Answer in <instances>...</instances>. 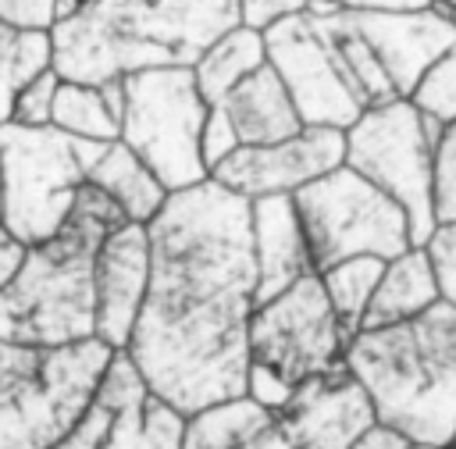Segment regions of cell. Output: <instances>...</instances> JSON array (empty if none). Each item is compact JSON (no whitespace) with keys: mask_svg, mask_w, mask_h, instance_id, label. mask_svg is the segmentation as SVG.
<instances>
[{"mask_svg":"<svg viewBox=\"0 0 456 449\" xmlns=\"http://www.w3.org/2000/svg\"><path fill=\"white\" fill-rule=\"evenodd\" d=\"M114 349L0 342V449H53L89 410Z\"/></svg>","mask_w":456,"mask_h":449,"instance_id":"5","label":"cell"},{"mask_svg":"<svg viewBox=\"0 0 456 449\" xmlns=\"http://www.w3.org/2000/svg\"><path fill=\"white\" fill-rule=\"evenodd\" d=\"M0 21L11 29L50 32L53 25V0H0Z\"/></svg>","mask_w":456,"mask_h":449,"instance_id":"31","label":"cell"},{"mask_svg":"<svg viewBox=\"0 0 456 449\" xmlns=\"http://www.w3.org/2000/svg\"><path fill=\"white\" fill-rule=\"evenodd\" d=\"M424 118H435L438 125L456 121V43L424 68L413 93L406 96Z\"/></svg>","mask_w":456,"mask_h":449,"instance_id":"25","label":"cell"},{"mask_svg":"<svg viewBox=\"0 0 456 449\" xmlns=\"http://www.w3.org/2000/svg\"><path fill=\"white\" fill-rule=\"evenodd\" d=\"M235 150H239V135H235L228 114H224L221 107H210V110H207V121H203V128H200V160H203V167H207V178H210V171H214L221 160H228Z\"/></svg>","mask_w":456,"mask_h":449,"instance_id":"29","label":"cell"},{"mask_svg":"<svg viewBox=\"0 0 456 449\" xmlns=\"http://www.w3.org/2000/svg\"><path fill=\"white\" fill-rule=\"evenodd\" d=\"M385 271V260L378 257H353V260H342L328 271H321V289H324V299L338 321V331L346 339V346L353 342V335L360 331V321H363V310L370 303V292L378 285Z\"/></svg>","mask_w":456,"mask_h":449,"instance_id":"22","label":"cell"},{"mask_svg":"<svg viewBox=\"0 0 456 449\" xmlns=\"http://www.w3.org/2000/svg\"><path fill=\"white\" fill-rule=\"evenodd\" d=\"M317 11H420L428 0H310Z\"/></svg>","mask_w":456,"mask_h":449,"instance_id":"32","label":"cell"},{"mask_svg":"<svg viewBox=\"0 0 456 449\" xmlns=\"http://www.w3.org/2000/svg\"><path fill=\"white\" fill-rule=\"evenodd\" d=\"M292 207L314 274L353 257L392 260L413 246L406 214L346 164L296 189Z\"/></svg>","mask_w":456,"mask_h":449,"instance_id":"10","label":"cell"},{"mask_svg":"<svg viewBox=\"0 0 456 449\" xmlns=\"http://www.w3.org/2000/svg\"><path fill=\"white\" fill-rule=\"evenodd\" d=\"M57 86H61V78L53 75V68H46V71H39L32 82H25V86L14 93L11 121H14V125H25V128H43V125H50V107H53Z\"/></svg>","mask_w":456,"mask_h":449,"instance_id":"27","label":"cell"},{"mask_svg":"<svg viewBox=\"0 0 456 449\" xmlns=\"http://www.w3.org/2000/svg\"><path fill=\"white\" fill-rule=\"evenodd\" d=\"M50 68V32L11 29L0 21V125L11 121L14 93Z\"/></svg>","mask_w":456,"mask_h":449,"instance_id":"24","label":"cell"},{"mask_svg":"<svg viewBox=\"0 0 456 449\" xmlns=\"http://www.w3.org/2000/svg\"><path fill=\"white\" fill-rule=\"evenodd\" d=\"M178 449H289V442L271 410L239 396L185 417Z\"/></svg>","mask_w":456,"mask_h":449,"instance_id":"18","label":"cell"},{"mask_svg":"<svg viewBox=\"0 0 456 449\" xmlns=\"http://www.w3.org/2000/svg\"><path fill=\"white\" fill-rule=\"evenodd\" d=\"M235 25V0H82L50 25V68L78 86L164 64L189 68Z\"/></svg>","mask_w":456,"mask_h":449,"instance_id":"2","label":"cell"},{"mask_svg":"<svg viewBox=\"0 0 456 449\" xmlns=\"http://www.w3.org/2000/svg\"><path fill=\"white\" fill-rule=\"evenodd\" d=\"M431 217L438 224H456V121L442 128L431 157Z\"/></svg>","mask_w":456,"mask_h":449,"instance_id":"26","label":"cell"},{"mask_svg":"<svg viewBox=\"0 0 456 449\" xmlns=\"http://www.w3.org/2000/svg\"><path fill=\"white\" fill-rule=\"evenodd\" d=\"M435 118H424L410 100H392L363 110L346 132L342 164L381 189L410 224V242L424 246L435 232L431 217V157L442 139Z\"/></svg>","mask_w":456,"mask_h":449,"instance_id":"9","label":"cell"},{"mask_svg":"<svg viewBox=\"0 0 456 449\" xmlns=\"http://www.w3.org/2000/svg\"><path fill=\"white\" fill-rule=\"evenodd\" d=\"M121 89L125 107L118 143L128 146L167 192L207 182V167L200 160V128L210 107L196 93L192 68H142L125 75Z\"/></svg>","mask_w":456,"mask_h":449,"instance_id":"8","label":"cell"},{"mask_svg":"<svg viewBox=\"0 0 456 449\" xmlns=\"http://www.w3.org/2000/svg\"><path fill=\"white\" fill-rule=\"evenodd\" d=\"M374 424L431 449L456 438V306L435 303L413 321L356 331L342 353Z\"/></svg>","mask_w":456,"mask_h":449,"instance_id":"3","label":"cell"},{"mask_svg":"<svg viewBox=\"0 0 456 449\" xmlns=\"http://www.w3.org/2000/svg\"><path fill=\"white\" fill-rule=\"evenodd\" d=\"M50 125L71 139H89V143H118V118L103 103L100 86H78V82H61L53 93L50 107Z\"/></svg>","mask_w":456,"mask_h":449,"instance_id":"23","label":"cell"},{"mask_svg":"<svg viewBox=\"0 0 456 449\" xmlns=\"http://www.w3.org/2000/svg\"><path fill=\"white\" fill-rule=\"evenodd\" d=\"M349 449H431V445H417V442H410V438H403V435H395V431L374 424V428H367Z\"/></svg>","mask_w":456,"mask_h":449,"instance_id":"33","label":"cell"},{"mask_svg":"<svg viewBox=\"0 0 456 449\" xmlns=\"http://www.w3.org/2000/svg\"><path fill=\"white\" fill-rule=\"evenodd\" d=\"M264 64H267L264 32L235 25V29L221 32L189 68H192V82H196V93L203 96V103L217 107L246 75H253Z\"/></svg>","mask_w":456,"mask_h":449,"instance_id":"21","label":"cell"},{"mask_svg":"<svg viewBox=\"0 0 456 449\" xmlns=\"http://www.w3.org/2000/svg\"><path fill=\"white\" fill-rule=\"evenodd\" d=\"M217 107L228 114L239 146H271L303 132V121L271 64L246 75Z\"/></svg>","mask_w":456,"mask_h":449,"instance_id":"17","label":"cell"},{"mask_svg":"<svg viewBox=\"0 0 456 449\" xmlns=\"http://www.w3.org/2000/svg\"><path fill=\"white\" fill-rule=\"evenodd\" d=\"M185 417L160 403L132 360L110 356L82 420L53 449H178Z\"/></svg>","mask_w":456,"mask_h":449,"instance_id":"11","label":"cell"},{"mask_svg":"<svg viewBox=\"0 0 456 449\" xmlns=\"http://www.w3.org/2000/svg\"><path fill=\"white\" fill-rule=\"evenodd\" d=\"M428 4H431L435 11H442V14H445L449 7H456V0H428Z\"/></svg>","mask_w":456,"mask_h":449,"instance_id":"35","label":"cell"},{"mask_svg":"<svg viewBox=\"0 0 456 449\" xmlns=\"http://www.w3.org/2000/svg\"><path fill=\"white\" fill-rule=\"evenodd\" d=\"M342 157L346 143L338 128H303L299 135L271 146H239L228 160L210 171V182L242 200L292 196L314 178L335 171Z\"/></svg>","mask_w":456,"mask_h":449,"instance_id":"13","label":"cell"},{"mask_svg":"<svg viewBox=\"0 0 456 449\" xmlns=\"http://www.w3.org/2000/svg\"><path fill=\"white\" fill-rule=\"evenodd\" d=\"M150 282L146 224L125 221L114 228L93 260V339L121 353L135 328Z\"/></svg>","mask_w":456,"mask_h":449,"instance_id":"15","label":"cell"},{"mask_svg":"<svg viewBox=\"0 0 456 449\" xmlns=\"http://www.w3.org/2000/svg\"><path fill=\"white\" fill-rule=\"evenodd\" d=\"M452 445H456V438H452Z\"/></svg>","mask_w":456,"mask_h":449,"instance_id":"38","label":"cell"},{"mask_svg":"<svg viewBox=\"0 0 456 449\" xmlns=\"http://www.w3.org/2000/svg\"><path fill=\"white\" fill-rule=\"evenodd\" d=\"M110 143L71 139L53 125L25 128L14 121L0 125V228L21 246L50 239L89 171Z\"/></svg>","mask_w":456,"mask_h":449,"instance_id":"6","label":"cell"},{"mask_svg":"<svg viewBox=\"0 0 456 449\" xmlns=\"http://www.w3.org/2000/svg\"><path fill=\"white\" fill-rule=\"evenodd\" d=\"M89 185H96L132 224H150L157 217V210L164 207V200L171 196L153 175L150 167L121 143H110L103 150V157L96 160V167L86 178Z\"/></svg>","mask_w":456,"mask_h":449,"instance_id":"20","label":"cell"},{"mask_svg":"<svg viewBox=\"0 0 456 449\" xmlns=\"http://www.w3.org/2000/svg\"><path fill=\"white\" fill-rule=\"evenodd\" d=\"M438 299L442 296H438L435 267H431L424 246H410L406 253L385 260V271H381V278L370 292V303L363 310L360 331L413 321L424 310H431Z\"/></svg>","mask_w":456,"mask_h":449,"instance_id":"19","label":"cell"},{"mask_svg":"<svg viewBox=\"0 0 456 449\" xmlns=\"http://www.w3.org/2000/svg\"><path fill=\"white\" fill-rule=\"evenodd\" d=\"M150 282L125 356L146 388L192 417L246 396V331L256 310L249 200L200 182L146 224Z\"/></svg>","mask_w":456,"mask_h":449,"instance_id":"1","label":"cell"},{"mask_svg":"<svg viewBox=\"0 0 456 449\" xmlns=\"http://www.w3.org/2000/svg\"><path fill=\"white\" fill-rule=\"evenodd\" d=\"M267 64L281 78L303 128H338L346 132L360 114V100L349 93L331 50L324 46L314 14L281 18L264 32Z\"/></svg>","mask_w":456,"mask_h":449,"instance_id":"12","label":"cell"},{"mask_svg":"<svg viewBox=\"0 0 456 449\" xmlns=\"http://www.w3.org/2000/svg\"><path fill=\"white\" fill-rule=\"evenodd\" d=\"M424 253L435 267V282H438V296L442 303L456 306V224H438L428 242Z\"/></svg>","mask_w":456,"mask_h":449,"instance_id":"28","label":"cell"},{"mask_svg":"<svg viewBox=\"0 0 456 449\" xmlns=\"http://www.w3.org/2000/svg\"><path fill=\"white\" fill-rule=\"evenodd\" d=\"M271 413L289 449H349L367 428H374V410L346 363L296 385Z\"/></svg>","mask_w":456,"mask_h":449,"instance_id":"14","label":"cell"},{"mask_svg":"<svg viewBox=\"0 0 456 449\" xmlns=\"http://www.w3.org/2000/svg\"><path fill=\"white\" fill-rule=\"evenodd\" d=\"M25 249L28 246H21L14 235H7L4 228H0V292L11 285V278L18 274V267H21V260H25Z\"/></svg>","mask_w":456,"mask_h":449,"instance_id":"34","label":"cell"},{"mask_svg":"<svg viewBox=\"0 0 456 449\" xmlns=\"http://www.w3.org/2000/svg\"><path fill=\"white\" fill-rule=\"evenodd\" d=\"M445 18H449V25L456 29V7H449V11H445Z\"/></svg>","mask_w":456,"mask_h":449,"instance_id":"36","label":"cell"},{"mask_svg":"<svg viewBox=\"0 0 456 449\" xmlns=\"http://www.w3.org/2000/svg\"><path fill=\"white\" fill-rule=\"evenodd\" d=\"M306 7H310V0H235L239 25L253 29V32H267V29L278 25L281 18L303 14Z\"/></svg>","mask_w":456,"mask_h":449,"instance_id":"30","label":"cell"},{"mask_svg":"<svg viewBox=\"0 0 456 449\" xmlns=\"http://www.w3.org/2000/svg\"><path fill=\"white\" fill-rule=\"evenodd\" d=\"M346 339L324 299L321 278L306 274L260 303L246 331V396L278 410L296 385L342 363Z\"/></svg>","mask_w":456,"mask_h":449,"instance_id":"7","label":"cell"},{"mask_svg":"<svg viewBox=\"0 0 456 449\" xmlns=\"http://www.w3.org/2000/svg\"><path fill=\"white\" fill-rule=\"evenodd\" d=\"M449 449H456V445H449Z\"/></svg>","mask_w":456,"mask_h":449,"instance_id":"37","label":"cell"},{"mask_svg":"<svg viewBox=\"0 0 456 449\" xmlns=\"http://www.w3.org/2000/svg\"><path fill=\"white\" fill-rule=\"evenodd\" d=\"M121 224L125 214L86 182L64 224L25 249L18 274L0 292V342L71 346L93 339V260Z\"/></svg>","mask_w":456,"mask_h":449,"instance_id":"4","label":"cell"},{"mask_svg":"<svg viewBox=\"0 0 456 449\" xmlns=\"http://www.w3.org/2000/svg\"><path fill=\"white\" fill-rule=\"evenodd\" d=\"M249 242H253V267H256V289H253L256 306L274 299L299 278L314 274L292 196L249 200Z\"/></svg>","mask_w":456,"mask_h":449,"instance_id":"16","label":"cell"}]
</instances>
